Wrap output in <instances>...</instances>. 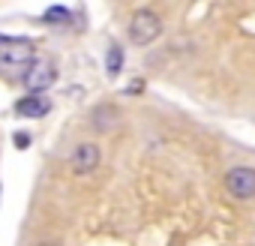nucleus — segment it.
I'll use <instances>...</instances> for the list:
<instances>
[{
  "instance_id": "f257e3e1",
  "label": "nucleus",
  "mask_w": 255,
  "mask_h": 246,
  "mask_svg": "<svg viewBox=\"0 0 255 246\" xmlns=\"http://www.w3.org/2000/svg\"><path fill=\"white\" fill-rule=\"evenodd\" d=\"M159 33H162V18L153 9H138L129 18V39L135 45H150L159 39Z\"/></svg>"
},
{
  "instance_id": "f03ea898",
  "label": "nucleus",
  "mask_w": 255,
  "mask_h": 246,
  "mask_svg": "<svg viewBox=\"0 0 255 246\" xmlns=\"http://www.w3.org/2000/svg\"><path fill=\"white\" fill-rule=\"evenodd\" d=\"M33 60H36V48L27 39H3V45H0V63L9 69H30Z\"/></svg>"
},
{
  "instance_id": "7ed1b4c3",
  "label": "nucleus",
  "mask_w": 255,
  "mask_h": 246,
  "mask_svg": "<svg viewBox=\"0 0 255 246\" xmlns=\"http://www.w3.org/2000/svg\"><path fill=\"white\" fill-rule=\"evenodd\" d=\"M225 189L237 201H252L255 198V168L249 165H234L225 174Z\"/></svg>"
},
{
  "instance_id": "20e7f679",
  "label": "nucleus",
  "mask_w": 255,
  "mask_h": 246,
  "mask_svg": "<svg viewBox=\"0 0 255 246\" xmlns=\"http://www.w3.org/2000/svg\"><path fill=\"white\" fill-rule=\"evenodd\" d=\"M99 162H102V153H99V144H93V141L75 144V150H72V156H69L72 174H90V171L99 168Z\"/></svg>"
},
{
  "instance_id": "39448f33",
  "label": "nucleus",
  "mask_w": 255,
  "mask_h": 246,
  "mask_svg": "<svg viewBox=\"0 0 255 246\" xmlns=\"http://www.w3.org/2000/svg\"><path fill=\"white\" fill-rule=\"evenodd\" d=\"M24 81H27V87L33 93H39V90H45V87H51L57 81V69H54L51 60H33L27 75H24Z\"/></svg>"
},
{
  "instance_id": "423d86ee",
  "label": "nucleus",
  "mask_w": 255,
  "mask_h": 246,
  "mask_svg": "<svg viewBox=\"0 0 255 246\" xmlns=\"http://www.w3.org/2000/svg\"><path fill=\"white\" fill-rule=\"evenodd\" d=\"M48 108H51V102H48L45 96H39V93L24 96V99H18V105H15V111H18L21 117H42V114H48Z\"/></svg>"
},
{
  "instance_id": "0eeeda50",
  "label": "nucleus",
  "mask_w": 255,
  "mask_h": 246,
  "mask_svg": "<svg viewBox=\"0 0 255 246\" xmlns=\"http://www.w3.org/2000/svg\"><path fill=\"white\" fill-rule=\"evenodd\" d=\"M90 123H93V129H99V132L111 129L114 123H117V108H114V105H99V108H93V111H90Z\"/></svg>"
},
{
  "instance_id": "6e6552de",
  "label": "nucleus",
  "mask_w": 255,
  "mask_h": 246,
  "mask_svg": "<svg viewBox=\"0 0 255 246\" xmlns=\"http://www.w3.org/2000/svg\"><path fill=\"white\" fill-rule=\"evenodd\" d=\"M120 69H123V48H120V45H111L108 54H105V72H108L111 78H117Z\"/></svg>"
},
{
  "instance_id": "1a4fd4ad",
  "label": "nucleus",
  "mask_w": 255,
  "mask_h": 246,
  "mask_svg": "<svg viewBox=\"0 0 255 246\" xmlns=\"http://www.w3.org/2000/svg\"><path fill=\"white\" fill-rule=\"evenodd\" d=\"M45 21H48V24H63V21H69V12H66L63 6H51V9L45 12Z\"/></svg>"
},
{
  "instance_id": "9d476101",
  "label": "nucleus",
  "mask_w": 255,
  "mask_h": 246,
  "mask_svg": "<svg viewBox=\"0 0 255 246\" xmlns=\"http://www.w3.org/2000/svg\"><path fill=\"white\" fill-rule=\"evenodd\" d=\"M12 141H15V147H18V150H27V147H30V135H27V132H15V135H12Z\"/></svg>"
},
{
  "instance_id": "9b49d317",
  "label": "nucleus",
  "mask_w": 255,
  "mask_h": 246,
  "mask_svg": "<svg viewBox=\"0 0 255 246\" xmlns=\"http://www.w3.org/2000/svg\"><path fill=\"white\" fill-rule=\"evenodd\" d=\"M39 246H60V243H54V240H45V243H39Z\"/></svg>"
},
{
  "instance_id": "f8f14e48",
  "label": "nucleus",
  "mask_w": 255,
  "mask_h": 246,
  "mask_svg": "<svg viewBox=\"0 0 255 246\" xmlns=\"http://www.w3.org/2000/svg\"><path fill=\"white\" fill-rule=\"evenodd\" d=\"M0 45H3V36H0Z\"/></svg>"
}]
</instances>
